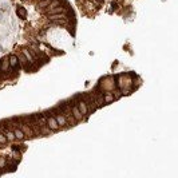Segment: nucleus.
<instances>
[{"instance_id":"obj_1","label":"nucleus","mask_w":178,"mask_h":178,"mask_svg":"<svg viewBox=\"0 0 178 178\" xmlns=\"http://www.w3.org/2000/svg\"><path fill=\"white\" fill-rule=\"evenodd\" d=\"M43 114L46 115V121H47V127H48L51 131H56V130H59V125H58V122H56L55 119V116L52 114H50V111H47V112H43Z\"/></svg>"},{"instance_id":"obj_11","label":"nucleus","mask_w":178,"mask_h":178,"mask_svg":"<svg viewBox=\"0 0 178 178\" xmlns=\"http://www.w3.org/2000/svg\"><path fill=\"white\" fill-rule=\"evenodd\" d=\"M103 99H105V105H107V103H111V102H114V95H112V92L111 91H107L103 94Z\"/></svg>"},{"instance_id":"obj_16","label":"nucleus","mask_w":178,"mask_h":178,"mask_svg":"<svg viewBox=\"0 0 178 178\" xmlns=\"http://www.w3.org/2000/svg\"><path fill=\"white\" fill-rule=\"evenodd\" d=\"M6 165H7V158L6 157H0V167L6 169Z\"/></svg>"},{"instance_id":"obj_13","label":"nucleus","mask_w":178,"mask_h":178,"mask_svg":"<svg viewBox=\"0 0 178 178\" xmlns=\"http://www.w3.org/2000/svg\"><path fill=\"white\" fill-rule=\"evenodd\" d=\"M60 4H62V0H51V2H50V6H48V8L58 7V6H60Z\"/></svg>"},{"instance_id":"obj_6","label":"nucleus","mask_w":178,"mask_h":178,"mask_svg":"<svg viewBox=\"0 0 178 178\" xmlns=\"http://www.w3.org/2000/svg\"><path fill=\"white\" fill-rule=\"evenodd\" d=\"M23 55L26 56V59L28 60V63L30 64H35V56L32 55V52H31V50H27V48H24L23 50Z\"/></svg>"},{"instance_id":"obj_2","label":"nucleus","mask_w":178,"mask_h":178,"mask_svg":"<svg viewBox=\"0 0 178 178\" xmlns=\"http://www.w3.org/2000/svg\"><path fill=\"white\" fill-rule=\"evenodd\" d=\"M76 106H78V109H79V111L82 112V115L86 118V116H88L90 114H88V107H87V103H86V101L83 99V98H81L78 102H76Z\"/></svg>"},{"instance_id":"obj_23","label":"nucleus","mask_w":178,"mask_h":178,"mask_svg":"<svg viewBox=\"0 0 178 178\" xmlns=\"http://www.w3.org/2000/svg\"><path fill=\"white\" fill-rule=\"evenodd\" d=\"M39 2H42V0H39Z\"/></svg>"},{"instance_id":"obj_10","label":"nucleus","mask_w":178,"mask_h":178,"mask_svg":"<svg viewBox=\"0 0 178 178\" xmlns=\"http://www.w3.org/2000/svg\"><path fill=\"white\" fill-rule=\"evenodd\" d=\"M16 15L19 17H22V19H26L27 17V9L24 7H22V6H17V8H16Z\"/></svg>"},{"instance_id":"obj_15","label":"nucleus","mask_w":178,"mask_h":178,"mask_svg":"<svg viewBox=\"0 0 178 178\" xmlns=\"http://www.w3.org/2000/svg\"><path fill=\"white\" fill-rule=\"evenodd\" d=\"M8 142L7 141V138H6V135H4L2 131H0V146H2V145H6Z\"/></svg>"},{"instance_id":"obj_5","label":"nucleus","mask_w":178,"mask_h":178,"mask_svg":"<svg viewBox=\"0 0 178 178\" xmlns=\"http://www.w3.org/2000/svg\"><path fill=\"white\" fill-rule=\"evenodd\" d=\"M54 116H55L56 122H58L59 127H66V126H68L67 119H66V116L62 114V112H59V114H56V115H54Z\"/></svg>"},{"instance_id":"obj_12","label":"nucleus","mask_w":178,"mask_h":178,"mask_svg":"<svg viewBox=\"0 0 178 178\" xmlns=\"http://www.w3.org/2000/svg\"><path fill=\"white\" fill-rule=\"evenodd\" d=\"M9 62H8V58H4V59H2V68H0V71L2 72H7V71H9Z\"/></svg>"},{"instance_id":"obj_4","label":"nucleus","mask_w":178,"mask_h":178,"mask_svg":"<svg viewBox=\"0 0 178 178\" xmlns=\"http://www.w3.org/2000/svg\"><path fill=\"white\" fill-rule=\"evenodd\" d=\"M66 12H67V8L62 7V6H58V7L47 9V13H48V15H56V13H66Z\"/></svg>"},{"instance_id":"obj_22","label":"nucleus","mask_w":178,"mask_h":178,"mask_svg":"<svg viewBox=\"0 0 178 178\" xmlns=\"http://www.w3.org/2000/svg\"><path fill=\"white\" fill-rule=\"evenodd\" d=\"M0 68H2V59H0Z\"/></svg>"},{"instance_id":"obj_20","label":"nucleus","mask_w":178,"mask_h":178,"mask_svg":"<svg viewBox=\"0 0 178 178\" xmlns=\"http://www.w3.org/2000/svg\"><path fill=\"white\" fill-rule=\"evenodd\" d=\"M94 2H95L96 4H101V3H103V0H94Z\"/></svg>"},{"instance_id":"obj_9","label":"nucleus","mask_w":178,"mask_h":178,"mask_svg":"<svg viewBox=\"0 0 178 178\" xmlns=\"http://www.w3.org/2000/svg\"><path fill=\"white\" fill-rule=\"evenodd\" d=\"M4 135H6V138H7V141L8 142H12V141H15L16 138H15V134H13V131H12V129H6L4 130V133H3Z\"/></svg>"},{"instance_id":"obj_19","label":"nucleus","mask_w":178,"mask_h":178,"mask_svg":"<svg viewBox=\"0 0 178 178\" xmlns=\"http://www.w3.org/2000/svg\"><path fill=\"white\" fill-rule=\"evenodd\" d=\"M2 7H3V8H2L3 11H8V6H7V4H3Z\"/></svg>"},{"instance_id":"obj_18","label":"nucleus","mask_w":178,"mask_h":178,"mask_svg":"<svg viewBox=\"0 0 178 178\" xmlns=\"http://www.w3.org/2000/svg\"><path fill=\"white\" fill-rule=\"evenodd\" d=\"M118 8H119V4L116 3V2H112L111 3V11H116Z\"/></svg>"},{"instance_id":"obj_14","label":"nucleus","mask_w":178,"mask_h":178,"mask_svg":"<svg viewBox=\"0 0 178 178\" xmlns=\"http://www.w3.org/2000/svg\"><path fill=\"white\" fill-rule=\"evenodd\" d=\"M50 2H51V0H42V2H39V4H37V7H40V8L48 7L50 6Z\"/></svg>"},{"instance_id":"obj_21","label":"nucleus","mask_w":178,"mask_h":178,"mask_svg":"<svg viewBox=\"0 0 178 178\" xmlns=\"http://www.w3.org/2000/svg\"><path fill=\"white\" fill-rule=\"evenodd\" d=\"M0 51H3V47H2V44H0Z\"/></svg>"},{"instance_id":"obj_17","label":"nucleus","mask_w":178,"mask_h":178,"mask_svg":"<svg viewBox=\"0 0 178 178\" xmlns=\"http://www.w3.org/2000/svg\"><path fill=\"white\" fill-rule=\"evenodd\" d=\"M112 95H114V99H119V98L122 96V91L115 90V91H112Z\"/></svg>"},{"instance_id":"obj_8","label":"nucleus","mask_w":178,"mask_h":178,"mask_svg":"<svg viewBox=\"0 0 178 178\" xmlns=\"http://www.w3.org/2000/svg\"><path fill=\"white\" fill-rule=\"evenodd\" d=\"M12 131H13V134H15V138L17 141H23V139H26L27 137L24 135V133L19 129V127H12Z\"/></svg>"},{"instance_id":"obj_7","label":"nucleus","mask_w":178,"mask_h":178,"mask_svg":"<svg viewBox=\"0 0 178 178\" xmlns=\"http://www.w3.org/2000/svg\"><path fill=\"white\" fill-rule=\"evenodd\" d=\"M8 62H9V67L11 68H19V59L16 55H9Z\"/></svg>"},{"instance_id":"obj_3","label":"nucleus","mask_w":178,"mask_h":178,"mask_svg":"<svg viewBox=\"0 0 178 178\" xmlns=\"http://www.w3.org/2000/svg\"><path fill=\"white\" fill-rule=\"evenodd\" d=\"M71 112H72V115H74V118H75L76 122H81V121L84 119V116L82 115V112L79 111V109H78L76 103H74L72 101H71Z\"/></svg>"}]
</instances>
